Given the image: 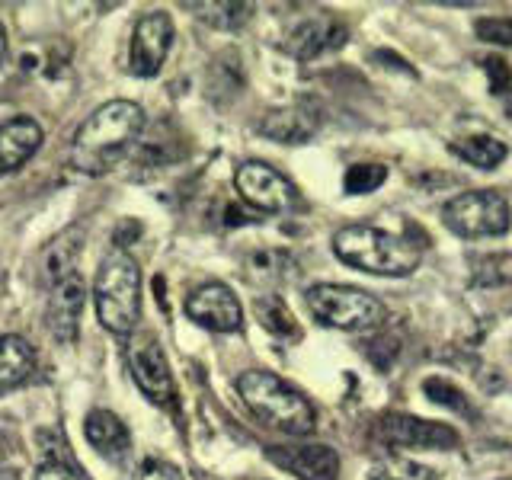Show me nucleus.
Masks as SVG:
<instances>
[{
  "instance_id": "f257e3e1",
  "label": "nucleus",
  "mask_w": 512,
  "mask_h": 480,
  "mask_svg": "<svg viewBox=\"0 0 512 480\" xmlns=\"http://www.w3.org/2000/svg\"><path fill=\"white\" fill-rule=\"evenodd\" d=\"M144 128V112L132 100H109L77 128L71 160L84 173H106L119 164Z\"/></svg>"
},
{
  "instance_id": "f03ea898",
  "label": "nucleus",
  "mask_w": 512,
  "mask_h": 480,
  "mask_svg": "<svg viewBox=\"0 0 512 480\" xmlns=\"http://www.w3.org/2000/svg\"><path fill=\"white\" fill-rule=\"evenodd\" d=\"M237 394L256 420L285 432V436H311L314 432L317 413L311 400L279 375L250 368L237 378Z\"/></svg>"
},
{
  "instance_id": "7ed1b4c3",
  "label": "nucleus",
  "mask_w": 512,
  "mask_h": 480,
  "mask_svg": "<svg viewBox=\"0 0 512 480\" xmlns=\"http://www.w3.org/2000/svg\"><path fill=\"white\" fill-rule=\"evenodd\" d=\"M333 253L352 269L372 276H410L420 266V247L407 237L372 228V224H346L333 234Z\"/></svg>"
},
{
  "instance_id": "20e7f679",
  "label": "nucleus",
  "mask_w": 512,
  "mask_h": 480,
  "mask_svg": "<svg viewBox=\"0 0 512 480\" xmlns=\"http://www.w3.org/2000/svg\"><path fill=\"white\" fill-rule=\"evenodd\" d=\"M93 301L100 324L116 336H132L141 320V269L125 250L106 253L93 282Z\"/></svg>"
},
{
  "instance_id": "39448f33",
  "label": "nucleus",
  "mask_w": 512,
  "mask_h": 480,
  "mask_svg": "<svg viewBox=\"0 0 512 480\" xmlns=\"http://www.w3.org/2000/svg\"><path fill=\"white\" fill-rule=\"evenodd\" d=\"M304 301H308V311L314 314L317 324L333 330H372L381 327L384 317H388V308L375 295L352 285H314L308 288Z\"/></svg>"
},
{
  "instance_id": "423d86ee",
  "label": "nucleus",
  "mask_w": 512,
  "mask_h": 480,
  "mask_svg": "<svg viewBox=\"0 0 512 480\" xmlns=\"http://www.w3.org/2000/svg\"><path fill=\"white\" fill-rule=\"evenodd\" d=\"M442 224L458 237H500L509 231V202L493 189H471L442 205Z\"/></svg>"
},
{
  "instance_id": "0eeeda50",
  "label": "nucleus",
  "mask_w": 512,
  "mask_h": 480,
  "mask_svg": "<svg viewBox=\"0 0 512 480\" xmlns=\"http://www.w3.org/2000/svg\"><path fill=\"white\" fill-rule=\"evenodd\" d=\"M128 368L138 388L148 394L157 407L176 404V388H173V372L167 362V352L160 346L154 333H138L128 343Z\"/></svg>"
},
{
  "instance_id": "6e6552de",
  "label": "nucleus",
  "mask_w": 512,
  "mask_h": 480,
  "mask_svg": "<svg viewBox=\"0 0 512 480\" xmlns=\"http://www.w3.org/2000/svg\"><path fill=\"white\" fill-rule=\"evenodd\" d=\"M234 186L240 192V199L260 208V212H288V208L298 205V189L276 167L263 164V160L240 164L234 173Z\"/></svg>"
},
{
  "instance_id": "1a4fd4ad",
  "label": "nucleus",
  "mask_w": 512,
  "mask_h": 480,
  "mask_svg": "<svg viewBox=\"0 0 512 480\" xmlns=\"http://www.w3.org/2000/svg\"><path fill=\"white\" fill-rule=\"evenodd\" d=\"M173 45V20L170 13L154 10L135 23L132 45H128V71L135 77H154L170 55Z\"/></svg>"
},
{
  "instance_id": "9d476101",
  "label": "nucleus",
  "mask_w": 512,
  "mask_h": 480,
  "mask_svg": "<svg viewBox=\"0 0 512 480\" xmlns=\"http://www.w3.org/2000/svg\"><path fill=\"white\" fill-rule=\"evenodd\" d=\"M378 439L391 448H458V432L445 423H429L410 413H384Z\"/></svg>"
},
{
  "instance_id": "9b49d317",
  "label": "nucleus",
  "mask_w": 512,
  "mask_h": 480,
  "mask_svg": "<svg viewBox=\"0 0 512 480\" xmlns=\"http://www.w3.org/2000/svg\"><path fill=\"white\" fill-rule=\"evenodd\" d=\"M186 314L189 320H196L199 327L215 330V333H237L244 327V308H240V301L231 288L221 282H208L196 288L186 301Z\"/></svg>"
},
{
  "instance_id": "f8f14e48",
  "label": "nucleus",
  "mask_w": 512,
  "mask_h": 480,
  "mask_svg": "<svg viewBox=\"0 0 512 480\" xmlns=\"http://www.w3.org/2000/svg\"><path fill=\"white\" fill-rule=\"evenodd\" d=\"M266 455L298 480H340V455L330 445H276Z\"/></svg>"
},
{
  "instance_id": "ddd939ff",
  "label": "nucleus",
  "mask_w": 512,
  "mask_h": 480,
  "mask_svg": "<svg viewBox=\"0 0 512 480\" xmlns=\"http://www.w3.org/2000/svg\"><path fill=\"white\" fill-rule=\"evenodd\" d=\"M84 301H87V285L84 279L68 276L64 282L52 285V298H48V308H45V324L52 330V336L58 343H74L77 340V330H80V311H84Z\"/></svg>"
},
{
  "instance_id": "4468645a",
  "label": "nucleus",
  "mask_w": 512,
  "mask_h": 480,
  "mask_svg": "<svg viewBox=\"0 0 512 480\" xmlns=\"http://www.w3.org/2000/svg\"><path fill=\"white\" fill-rule=\"evenodd\" d=\"M317 128H320V109L314 103H308V100L269 112V116L260 122V132L266 138H272V141H282V144L308 141Z\"/></svg>"
},
{
  "instance_id": "2eb2a0df",
  "label": "nucleus",
  "mask_w": 512,
  "mask_h": 480,
  "mask_svg": "<svg viewBox=\"0 0 512 480\" xmlns=\"http://www.w3.org/2000/svg\"><path fill=\"white\" fill-rule=\"evenodd\" d=\"M45 132L36 119H10L0 125V176L20 170L42 148Z\"/></svg>"
},
{
  "instance_id": "dca6fc26",
  "label": "nucleus",
  "mask_w": 512,
  "mask_h": 480,
  "mask_svg": "<svg viewBox=\"0 0 512 480\" xmlns=\"http://www.w3.org/2000/svg\"><path fill=\"white\" fill-rule=\"evenodd\" d=\"M346 39V29L324 16H311V20H301L292 32H288L285 48L288 55H295L301 61H311L320 52H330V48H340Z\"/></svg>"
},
{
  "instance_id": "f3484780",
  "label": "nucleus",
  "mask_w": 512,
  "mask_h": 480,
  "mask_svg": "<svg viewBox=\"0 0 512 480\" xmlns=\"http://www.w3.org/2000/svg\"><path fill=\"white\" fill-rule=\"evenodd\" d=\"M84 436H87V442L96 448V452H100L103 458H109V461L125 458L128 448H132V432H128V426L109 410H90L87 413Z\"/></svg>"
},
{
  "instance_id": "a211bd4d",
  "label": "nucleus",
  "mask_w": 512,
  "mask_h": 480,
  "mask_svg": "<svg viewBox=\"0 0 512 480\" xmlns=\"http://www.w3.org/2000/svg\"><path fill=\"white\" fill-rule=\"evenodd\" d=\"M36 372V349L16 333L0 336V391H13Z\"/></svg>"
},
{
  "instance_id": "6ab92c4d",
  "label": "nucleus",
  "mask_w": 512,
  "mask_h": 480,
  "mask_svg": "<svg viewBox=\"0 0 512 480\" xmlns=\"http://www.w3.org/2000/svg\"><path fill=\"white\" fill-rule=\"evenodd\" d=\"M452 151L461 157V160H468V164L480 167V170H493L496 164H503L506 160V144L503 141H496L493 135H474V138H464L458 144H452Z\"/></svg>"
},
{
  "instance_id": "aec40b11",
  "label": "nucleus",
  "mask_w": 512,
  "mask_h": 480,
  "mask_svg": "<svg viewBox=\"0 0 512 480\" xmlns=\"http://www.w3.org/2000/svg\"><path fill=\"white\" fill-rule=\"evenodd\" d=\"M77 253H80V234H68L55 240L52 247L45 250L42 256V266H45V279L58 285L68 276H74V266H77Z\"/></svg>"
},
{
  "instance_id": "412c9836",
  "label": "nucleus",
  "mask_w": 512,
  "mask_h": 480,
  "mask_svg": "<svg viewBox=\"0 0 512 480\" xmlns=\"http://www.w3.org/2000/svg\"><path fill=\"white\" fill-rule=\"evenodd\" d=\"M253 311H256V320L269 330V333H276V336H288V340H295V336H301L298 333V324H295V317H292V311L285 308L282 304V298H276V295H266V298H260L253 304Z\"/></svg>"
},
{
  "instance_id": "4be33fe9",
  "label": "nucleus",
  "mask_w": 512,
  "mask_h": 480,
  "mask_svg": "<svg viewBox=\"0 0 512 480\" xmlns=\"http://www.w3.org/2000/svg\"><path fill=\"white\" fill-rule=\"evenodd\" d=\"M192 10H196L202 23L215 29H237V26H244L253 13L250 4H192Z\"/></svg>"
},
{
  "instance_id": "5701e85b",
  "label": "nucleus",
  "mask_w": 512,
  "mask_h": 480,
  "mask_svg": "<svg viewBox=\"0 0 512 480\" xmlns=\"http://www.w3.org/2000/svg\"><path fill=\"white\" fill-rule=\"evenodd\" d=\"M432 477H436L432 468H426V464H420V461L400 458V455L381 461L368 471V480H432Z\"/></svg>"
},
{
  "instance_id": "b1692460",
  "label": "nucleus",
  "mask_w": 512,
  "mask_h": 480,
  "mask_svg": "<svg viewBox=\"0 0 512 480\" xmlns=\"http://www.w3.org/2000/svg\"><path fill=\"white\" fill-rule=\"evenodd\" d=\"M423 391H426V397L432 400V404H442V407L455 410L461 416H477V410L471 407L468 394H464L461 388H455L452 381H445V378H426L423 381Z\"/></svg>"
},
{
  "instance_id": "393cba45",
  "label": "nucleus",
  "mask_w": 512,
  "mask_h": 480,
  "mask_svg": "<svg viewBox=\"0 0 512 480\" xmlns=\"http://www.w3.org/2000/svg\"><path fill=\"white\" fill-rule=\"evenodd\" d=\"M388 180V167L381 164H352L343 176V189L349 196H368Z\"/></svg>"
},
{
  "instance_id": "a878e982",
  "label": "nucleus",
  "mask_w": 512,
  "mask_h": 480,
  "mask_svg": "<svg viewBox=\"0 0 512 480\" xmlns=\"http://www.w3.org/2000/svg\"><path fill=\"white\" fill-rule=\"evenodd\" d=\"M474 32L484 42L512 48V20H506V16H480V20L474 23Z\"/></svg>"
},
{
  "instance_id": "bb28decb",
  "label": "nucleus",
  "mask_w": 512,
  "mask_h": 480,
  "mask_svg": "<svg viewBox=\"0 0 512 480\" xmlns=\"http://www.w3.org/2000/svg\"><path fill=\"white\" fill-rule=\"evenodd\" d=\"M132 480H183V474L176 464H170L164 458H144V461H138Z\"/></svg>"
},
{
  "instance_id": "cd10ccee",
  "label": "nucleus",
  "mask_w": 512,
  "mask_h": 480,
  "mask_svg": "<svg viewBox=\"0 0 512 480\" xmlns=\"http://www.w3.org/2000/svg\"><path fill=\"white\" fill-rule=\"evenodd\" d=\"M484 71H487L490 80H493V93H496V96H503V93L512 90V74H509V68H506V61H503V58H487V61H484Z\"/></svg>"
},
{
  "instance_id": "c85d7f7f",
  "label": "nucleus",
  "mask_w": 512,
  "mask_h": 480,
  "mask_svg": "<svg viewBox=\"0 0 512 480\" xmlns=\"http://www.w3.org/2000/svg\"><path fill=\"white\" fill-rule=\"evenodd\" d=\"M36 480H87L77 468H68V464H42Z\"/></svg>"
},
{
  "instance_id": "c756f323",
  "label": "nucleus",
  "mask_w": 512,
  "mask_h": 480,
  "mask_svg": "<svg viewBox=\"0 0 512 480\" xmlns=\"http://www.w3.org/2000/svg\"><path fill=\"white\" fill-rule=\"evenodd\" d=\"M4 58H7V32L0 26V64H4Z\"/></svg>"
},
{
  "instance_id": "7c9ffc66",
  "label": "nucleus",
  "mask_w": 512,
  "mask_h": 480,
  "mask_svg": "<svg viewBox=\"0 0 512 480\" xmlns=\"http://www.w3.org/2000/svg\"><path fill=\"white\" fill-rule=\"evenodd\" d=\"M506 112H509V116H512V90H509V100H506Z\"/></svg>"
},
{
  "instance_id": "2f4dec72",
  "label": "nucleus",
  "mask_w": 512,
  "mask_h": 480,
  "mask_svg": "<svg viewBox=\"0 0 512 480\" xmlns=\"http://www.w3.org/2000/svg\"><path fill=\"white\" fill-rule=\"evenodd\" d=\"M0 480H16L13 474H0Z\"/></svg>"
},
{
  "instance_id": "473e14b6",
  "label": "nucleus",
  "mask_w": 512,
  "mask_h": 480,
  "mask_svg": "<svg viewBox=\"0 0 512 480\" xmlns=\"http://www.w3.org/2000/svg\"><path fill=\"white\" fill-rule=\"evenodd\" d=\"M0 458H4V439H0Z\"/></svg>"
}]
</instances>
